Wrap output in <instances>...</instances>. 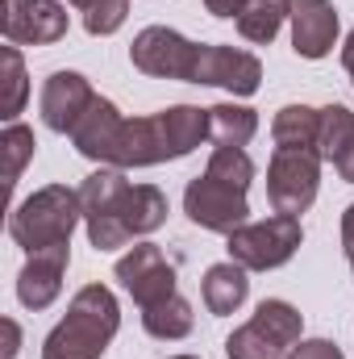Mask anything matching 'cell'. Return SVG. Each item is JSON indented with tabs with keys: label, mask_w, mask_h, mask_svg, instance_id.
Listing matches in <instances>:
<instances>
[{
	"label": "cell",
	"mask_w": 354,
	"mask_h": 359,
	"mask_svg": "<svg viewBox=\"0 0 354 359\" xmlns=\"http://www.w3.org/2000/svg\"><path fill=\"white\" fill-rule=\"evenodd\" d=\"M208 138V109L200 104H171L150 117H125L108 168H155L192 155Z\"/></svg>",
	"instance_id": "cell-1"
},
{
	"label": "cell",
	"mask_w": 354,
	"mask_h": 359,
	"mask_svg": "<svg viewBox=\"0 0 354 359\" xmlns=\"http://www.w3.org/2000/svg\"><path fill=\"white\" fill-rule=\"evenodd\" d=\"M117 330H121V305H117L113 288L84 284L71 297L67 318L46 334L42 359H100Z\"/></svg>",
	"instance_id": "cell-2"
},
{
	"label": "cell",
	"mask_w": 354,
	"mask_h": 359,
	"mask_svg": "<svg viewBox=\"0 0 354 359\" xmlns=\"http://www.w3.org/2000/svg\"><path fill=\"white\" fill-rule=\"evenodd\" d=\"M80 222H84L80 188L46 184V188L29 192L21 205H13V213H8V234H13V243H17L25 255H34V251L67 247Z\"/></svg>",
	"instance_id": "cell-3"
},
{
	"label": "cell",
	"mask_w": 354,
	"mask_h": 359,
	"mask_svg": "<svg viewBox=\"0 0 354 359\" xmlns=\"http://www.w3.org/2000/svg\"><path fill=\"white\" fill-rule=\"evenodd\" d=\"M167 192L155 188V184H129L125 196L104 209V213H92L84 217L88 226V243L96 251H117V247H129L134 238L142 234H155L163 222H167Z\"/></svg>",
	"instance_id": "cell-4"
},
{
	"label": "cell",
	"mask_w": 354,
	"mask_h": 359,
	"mask_svg": "<svg viewBox=\"0 0 354 359\" xmlns=\"http://www.w3.org/2000/svg\"><path fill=\"white\" fill-rule=\"evenodd\" d=\"M304 334V318L288 301H259L255 318L225 339L229 359H283Z\"/></svg>",
	"instance_id": "cell-5"
},
{
	"label": "cell",
	"mask_w": 354,
	"mask_h": 359,
	"mask_svg": "<svg viewBox=\"0 0 354 359\" xmlns=\"http://www.w3.org/2000/svg\"><path fill=\"white\" fill-rule=\"evenodd\" d=\"M304 243V230H300V217H288V213H275L267 222H246L238 226L234 234H225V251L234 264H242L246 271H275L283 268Z\"/></svg>",
	"instance_id": "cell-6"
},
{
	"label": "cell",
	"mask_w": 354,
	"mask_h": 359,
	"mask_svg": "<svg viewBox=\"0 0 354 359\" xmlns=\"http://www.w3.org/2000/svg\"><path fill=\"white\" fill-rule=\"evenodd\" d=\"M321 151H279L267 163V201L275 213L300 217L309 213V205L317 201L321 188Z\"/></svg>",
	"instance_id": "cell-7"
},
{
	"label": "cell",
	"mask_w": 354,
	"mask_h": 359,
	"mask_svg": "<svg viewBox=\"0 0 354 359\" xmlns=\"http://www.w3.org/2000/svg\"><path fill=\"white\" fill-rule=\"evenodd\" d=\"M129 63L142 72V76H155V80H183V84H196V63H200V42L183 38L171 25H146L134 46H129Z\"/></svg>",
	"instance_id": "cell-8"
},
{
	"label": "cell",
	"mask_w": 354,
	"mask_h": 359,
	"mask_svg": "<svg viewBox=\"0 0 354 359\" xmlns=\"http://www.w3.org/2000/svg\"><path fill=\"white\" fill-rule=\"evenodd\" d=\"M183 213H187L200 230L234 234L238 226H246L250 201H246L242 188H234V184H225V180H213L208 172H200L196 180H187V188H183Z\"/></svg>",
	"instance_id": "cell-9"
},
{
	"label": "cell",
	"mask_w": 354,
	"mask_h": 359,
	"mask_svg": "<svg viewBox=\"0 0 354 359\" xmlns=\"http://www.w3.org/2000/svg\"><path fill=\"white\" fill-rule=\"evenodd\" d=\"M0 29L13 46H50L67 38V8L63 0H0Z\"/></svg>",
	"instance_id": "cell-10"
},
{
	"label": "cell",
	"mask_w": 354,
	"mask_h": 359,
	"mask_svg": "<svg viewBox=\"0 0 354 359\" xmlns=\"http://www.w3.org/2000/svg\"><path fill=\"white\" fill-rule=\"evenodd\" d=\"M117 280H121V288H125L142 309H150V305L176 297V268H171V259H167L155 243L129 247V251L117 259Z\"/></svg>",
	"instance_id": "cell-11"
},
{
	"label": "cell",
	"mask_w": 354,
	"mask_h": 359,
	"mask_svg": "<svg viewBox=\"0 0 354 359\" xmlns=\"http://www.w3.org/2000/svg\"><path fill=\"white\" fill-rule=\"evenodd\" d=\"M196 84L225 88L229 96H255L259 84H263V63H259V55H250V50H242V46L200 42Z\"/></svg>",
	"instance_id": "cell-12"
},
{
	"label": "cell",
	"mask_w": 354,
	"mask_h": 359,
	"mask_svg": "<svg viewBox=\"0 0 354 359\" xmlns=\"http://www.w3.org/2000/svg\"><path fill=\"white\" fill-rule=\"evenodd\" d=\"M96 100L88 76L80 72H55L46 84H42V96H38V113L46 121V130L55 134H71L80 126V117L88 113V104Z\"/></svg>",
	"instance_id": "cell-13"
},
{
	"label": "cell",
	"mask_w": 354,
	"mask_h": 359,
	"mask_svg": "<svg viewBox=\"0 0 354 359\" xmlns=\"http://www.w3.org/2000/svg\"><path fill=\"white\" fill-rule=\"evenodd\" d=\"M71 264V243L67 247H50V251H34L25 259V268L17 276V301L25 309H46L59 301L63 292V276Z\"/></svg>",
	"instance_id": "cell-14"
},
{
	"label": "cell",
	"mask_w": 354,
	"mask_h": 359,
	"mask_svg": "<svg viewBox=\"0 0 354 359\" xmlns=\"http://www.w3.org/2000/svg\"><path fill=\"white\" fill-rule=\"evenodd\" d=\"M338 8L330 0H296L292 4V50L300 59H325L338 46Z\"/></svg>",
	"instance_id": "cell-15"
},
{
	"label": "cell",
	"mask_w": 354,
	"mask_h": 359,
	"mask_svg": "<svg viewBox=\"0 0 354 359\" xmlns=\"http://www.w3.org/2000/svg\"><path fill=\"white\" fill-rule=\"evenodd\" d=\"M121 130H125V117H121V109L113 104V100H104V96H96L88 104V113L80 117V126L71 130V147L92 159V163H100V168H108L113 163V151H117V138H121Z\"/></svg>",
	"instance_id": "cell-16"
},
{
	"label": "cell",
	"mask_w": 354,
	"mask_h": 359,
	"mask_svg": "<svg viewBox=\"0 0 354 359\" xmlns=\"http://www.w3.org/2000/svg\"><path fill=\"white\" fill-rule=\"evenodd\" d=\"M200 297H204V305H208L213 318H229V313H238V309L246 305V297H250L246 268L234 264V259H229V264H213V268L204 271Z\"/></svg>",
	"instance_id": "cell-17"
},
{
	"label": "cell",
	"mask_w": 354,
	"mask_h": 359,
	"mask_svg": "<svg viewBox=\"0 0 354 359\" xmlns=\"http://www.w3.org/2000/svg\"><path fill=\"white\" fill-rule=\"evenodd\" d=\"M259 134V113L250 104H234V100H221L208 109V142L213 147H242Z\"/></svg>",
	"instance_id": "cell-18"
},
{
	"label": "cell",
	"mask_w": 354,
	"mask_h": 359,
	"mask_svg": "<svg viewBox=\"0 0 354 359\" xmlns=\"http://www.w3.org/2000/svg\"><path fill=\"white\" fill-rule=\"evenodd\" d=\"M317 130H321V109L309 104H283L271 121V138L279 151H317Z\"/></svg>",
	"instance_id": "cell-19"
},
{
	"label": "cell",
	"mask_w": 354,
	"mask_h": 359,
	"mask_svg": "<svg viewBox=\"0 0 354 359\" xmlns=\"http://www.w3.org/2000/svg\"><path fill=\"white\" fill-rule=\"evenodd\" d=\"M292 4L296 0H250L242 8V17H238V34L246 42H255V46H271L279 25L292 21Z\"/></svg>",
	"instance_id": "cell-20"
},
{
	"label": "cell",
	"mask_w": 354,
	"mask_h": 359,
	"mask_svg": "<svg viewBox=\"0 0 354 359\" xmlns=\"http://www.w3.org/2000/svg\"><path fill=\"white\" fill-rule=\"evenodd\" d=\"M142 326H146V334H150V339H163V343L187 339V334H192V326H196L192 301H183V297L176 292V297H167V301H159V305L142 309Z\"/></svg>",
	"instance_id": "cell-21"
},
{
	"label": "cell",
	"mask_w": 354,
	"mask_h": 359,
	"mask_svg": "<svg viewBox=\"0 0 354 359\" xmlns=\"http://www.w3.org/2000/svg\"><path fill=\"white\" fill-rule=\"evenodd\" d=\"M354 147V113L346 104H325L321 109V130H317V151L325 163H338Z\"/></svg>",
	"instance_id": "cell-22"
},
{
	"label": "cell",
	"mask_w": 354,
	"mask_h": 359,
	"mask_svg": "<svg viewBox=\"0 0 354 359\" xmlns=\"http://www.w3.org/2000/svg\"><path fill=\"white\" fill-rule=\"evenodd\" d=\"M34 147H38V138H34L29 126H21V121H8V126H4V134H0V151H4V188H8V192L17 188V180H21V172H25V163L34 159Z\"/></svg>",
	"instance_id": "cell-23"
},
{
	"label": "cell",
	"mask_w": 354,
	"mask_h": 359,
	"mask_svg": "<svg viewBox=\"0 0 354 359\" xmlns=\"http://www.w3.org/2000/svg\"><path fill=\"white\" fill-rule=\"evenodd\" d=\"M204 172L213 180H225V184H234V188L246 192V188L255 184V159H250L242 147H213Z\"/></svg>",
	"instance_id": "cell-24"
},
{
	"label": "cell",
	"mask_w": 354,
	"mask_h": 359,
	"mask_svg": "<svg viewBox=\"0 0 354 359\" xmlns=\"http://www.w3.org/2000/svg\"><path fill=\"white\" fill-rule=\"evenodd\" d=\"M4 100H0V117L4 121H17V113L25 109V100H29V80H25V59H21V50L8 42L4 50Z\"/></svg>",
	"instance_id": "cell-25"
},
{
	"label": "cell",
	"mask_w": 354,
	"mask_h": 359,
	"mask_svg": "<svg viewBox=\"0 0 354 359\" xmlns=\"http://www.w3.org/2000/svg\"><path fill=\"white\" fill-rule=\"evenodd\" d=\"M125 17H129V0H92L84 8V29L92 38H108L125 25Z\"/></svg>",
	"instance_id": "cell-26"
},
{
	"label": "cell",
	"mask_w": 354,
	"mask_h": 359,
	"mask_svg": "<svg viewBox=\"0 0 354 359\" xmlns=\"http://www.w3.org/2000/svg\"><path fill=\"white\" fill-rule=\"evenodd\" d=\"M288 359H346V355H342V347L330 343V339H300V343L288 351Z\"/></svg>",
	"instance_id": "cell-27"
},
{
	"label": "cell",
	"mask_w": 354,
	"mask_h": 359,
	"mask_svg": "<svg viewBox=\"0 0 354 359\" xmlns=\"http://www.w3.org/2000/svg\"><path fill=\"white\" fill-rule=\"evenodd\" d=\"M246 4H250V0H204V8H208L213 17H221V21H238Z\"/></svg>",
	"instance_id": "cell-28"
},
{
	"label": "cell",
	"mask_w": 354,
	"mask_h": 359,
	"mask_svg": "<svg viewBox=\"0 0 354 359\" xmlns=\"http://www.w3.org/2000/svg\"><path fill=\"white\" fill-rule=\"evenodd\" d=\"M342 251L354 264V205H346V213H342Z\"/></svg>",
	"instance_id": "cell-29"
},
{
	"label": "cell",
	"mask_w": 354,
	"mask_h": 359,
	"mask_svg": "<svg viewBox=\"0 0 354 359\" xmlns=\"http://www.w3.org/2000/svg\"><path fill=\"white\" fill-rule=\"evenodd\" d=\"M4 334H8V347H4V355L17 359V347H21V330H17V322H13V318H4Z\"/></svg>",
	"instance_id": "cell-30"
},
{
	"label": "cell",
	"mask_w": 354,
	"mask_h": 359,
	"mask_svg": "<svg viewBox=\"0 0 354 359\" xmlns=\"http://www.w3.org/2000/svg\"><path fill=\"white\" fill-rule=\"evenodd\" d=\"M334 168H338V176L346 180V184H354V147L342 155V159H338V163H334Z\"/></svg>",
	"instance_id": "cell-31"
},
{
	"label": "cell",
	"mask_w": 354,
	"mask_h": 359,
	"mask_svg": "<svg viewBox=\"0 0 354 359\" xmlns=\"http://www.w3.org/2000/svg\"><path fill=\"white\" fill-rule=\"evenodd\" d=\"M342 67L351 72V80H354V29L346 34V42H342Z\"/></svg>",
	"instance_id": "cell-32"
},
{
	"label": "cell",
	"mask_w": 354,
	"mask_h": 359,
	"mask_svg": "<svg viewBox=\"0 0 354 359\" xmlns=\"http://www.w3.org/2000/svg\"><path fill=\"white\" fill-rule=\"evenodd\" d=\"M67 4H76V8H88L92 0H67Z\"/></svg>",
	"instance_id": "cell-33"
},
{
	"label": "cell",
	"mask_w": 354,
	"mask_h": 359,
	"mask_svg": "<svg viewBox=\"0 0 354 359\" xmlns=\"http://www.w3.org/2000/svg\"><path fill=\"white\" fill-rule=\"evenodd\" d=\"M171 359H200V355H171Z\"/></svg>",
	"instance_id": "cell-34"
},
{
	"label": "cell",
	"mask_w": 354,
	"mask_h": 359,
	"mask_svg": "<svg viewBox=\"0 0 354 359\" xmlns=\"http://www.w3.org/2000/svg\"><path fill=\"white\" fill-rule=\"evenodd\" d=\"M351 268H354V264H351Z\"/></svg>",
	"instance_id": "cell-35"
}]
</instances>
